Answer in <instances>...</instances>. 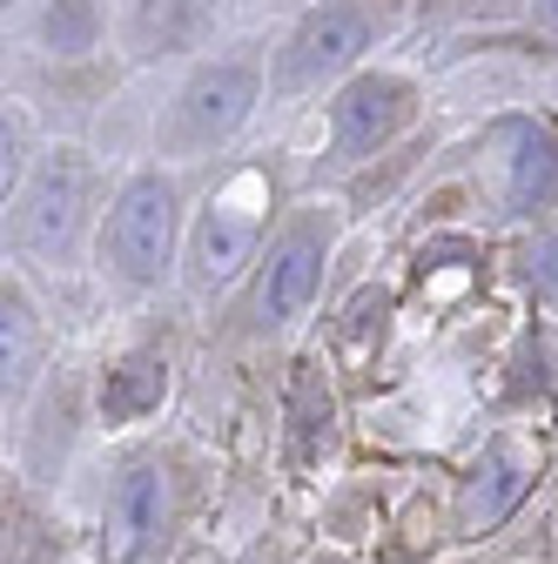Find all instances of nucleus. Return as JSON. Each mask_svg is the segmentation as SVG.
<instances>
[{"label": "nucleus", "instance_id": "1", "mask_svg": "<svg viewBox=\"0 0 558 564\" xmlns=\"http://www.w3.org/2000/svg\"><path fill=\"white\" fill-rule=\"evenodd\" d=\"M269 223V175L262 169H236L216 195H208L202 223H195V242H189V262L202 282H229L249 256H256V236Z\"/></svg>", "mask_w": 558, "mask_h": 564}, {"label": "nucleus", "instance_id": "2", "mask_svg": "<svg viewBox=\"0 0 558 564\" xmlns=\"http://www.w3.org/2000/svg\"><path fill=\"white\" fill-rule=\"evenodd\" d=\"M108 249H115V269L135 275V282H155L169 269V249H175V188L162 175H135L115 202V223H108Z\"/></svg>", "mask_w": 558, "mask_h": 564}, {"label": "nucleus", "instance_id": "3", "mask_svg": "<svg viewBox=\"0 0 558 564\" xmlns=\"http://www.w3.org/2000/svg\"><path fill=\"white\" fill-rule=\"evenodd\" d=\"M162 524H169V477L162 464H128L108 518H101V557L108 564H149L162 551Z\"/></svg>", "mask_w": 558, "mask_h": 564}, {"label": "nucleus", "instance_id": "4", "mask_svg": "<svg viewBox=\"0 0 558 564\" xmlns=\"http://www.w3.org/2000/svg\"><path fill=\"white\" fill-rule=\"evenodd\" d=\"M256 108V67L243 61H216L182 88V108H175V141L182 149H216L229 141Z\"/></svg>", "mask_w": 558, "mask_h": 564}, {"label": "nucleus", "instance_id": "5", "mask_svg": "<svg viewBox=\"0 0 558 564\" xmlns=\"http://www.w3.org/2000/svg\"><path fill=\"white\" fill-rule=\"evenodd\" d=\"M82 208H88V162L82 149H54L34 175V195H28V216H21V236L34 256H67L82 229Z\"/></svg>", "mask_w": 558, "mask_h": 564}, {"label": "nucleus", "instance_id": "6", "mask_svg": "<svg viewBox=\"0 0 558 564\" xmlns=\"http://www.w3.org/2000/svg\"><path fill=\"white\" fill-rule=\"evenodd\" d=\"M404 121H410V82H397V75H364V82H351V88L336 95V108H330L336 155H343V162L377 155Z\"/></svg>", "mask_w": 558, "mask_h": 564}, {"label": "nucleus", "instance_id": "7", "mask_svg": "<svg viewBox=\"0 0 558 564\" xmlns=\"http://www.w3.org/2000/svg\"><path fill=\"white\" fill-rule=\"evenodd\" d=\"M371 47V14L357 8V0H330V8H316L297 41H290V75L310 82V75H336L343 61H357Z\"/></svg>", "mask_w": 558, "mask_h": 564}, {"label": "nucleus", "instance_id": "8", "mask_svg": "<svg viewBox=\"0 0 558 564\" xmlns=\"http://www.w3.org/2000/svg\"><path fill=\"white\" fill-rule=\"evenodd\" d=\"M316 275H323V236L316 229H297L283 249L269 256V275H262V290H256L262 323H290L316 296Z\"/></svg>", "mask_w": 558, "mask_h": 564}, {"label": "nucleus", "instance_id": "9", "mask_svg": "<svg viewBox=\"0 0 558 564\" xmlns=\"http://www.w3.org/2000/svg\"><path fill=\"white\" fill-rule=\"evenodd\" d=\"M41 364V323L14 282H0V397H21Z\"/></svg>", "mask_w": 558, "mask_h": 564}, {"label": "nucleus", "instance_id": "10", "mask_svg": "<svg viewBox=\"0 0 558 564\" xmlns=\"http://www.w3.org/2000/svg\"><path fill=\"white\" fill-rule=\"evenodd\" d=\"M162 397H169V364L162 357H128L101 377V416L108 423L149 416V410H162Z\"/></svg>", "mask_w": 558, "mask_h": 564}, {"label": "nucleus", "instance_id": "11", "mask_svg": "<svg viewBox=\"0 0 558 564\" xmlns=\"http://www.w3.org/2000/svg\"><path fill=\"white\" fill-rule=\"evenodd\" d=\"M551 195H558V141L545 128H525L512 155V208H545Z\"/></svg>", "mask_w": 558, "mask_h": 564}, {"label": "nucleus", "instance_id": "12", "mask_svg": "<svg viewBox=\"0 0 558 564\" xmlns=\"http://www.w3.org/2000/svg\"><path fill=\"white\" fill-rule=\"evenodd\" d=\"M41 34L54 54H88L95 47V0H54Z\"/></svg>", "mask_w": 558, "mask_h": 564}, {"label": "nucleus", "instance_id": "13", "mask_svg": "<svg viewBox=\"0 0 558 564\" xmlns=\"http://www.w3.org/2000/svg\"><path fill=\"white\" fill-rule=\"evenodd\" d=\"M21 175H28V134H21L14 115H0V208L21 188Z\"/></svg>", "mask_w": 558, "mask_h": 564}, {"label": "nucleus", "instance_id": "14", "mask_svg": "<svg viewBox=\"0 0 558 564\" xmlns=\"http://www.w3.org/2000/svg\"><path fill=\"white\" fill-rule=\"evenodd\" d=\"M182 8H189V0H142V14H135V34H142V47L182 41Z\"/></svg>", "mask_w": 558, "mask_h": 564}, {"label": "nucleus", "instance_id": "15", "mask_svg": "<svg viewBox=\"0 0 558 564\" xmlns=\"http://www.w3.org/2000/svg\"><path fill=\"white\" fill-rule=\"evenodd\" d=\"M532 8H538V21H545V28H558V0H532Z\"/></svg>", "mask_w": 558, "mask_h": 564}, {"label": "nucleus", "instance_id": "16", "mask_svg": "<svg viewBox=\"0 0 558 564\" xmlns=\"http://www.w3.org/2000/svg\"><path fill=\"white\" fill-rule=\"evenodd\" d=\"M189 564H216V557H189Z\"/></svg>", "mask_w": 558, "mask_h": 564}, {"label": "nucleus", "instance_id": "17", "mask_svg": "<svg viewBox=\"0 0 558 564\" xmlns=\"http://www.w3.org/2000/svg\"><path fill=\"white\" fill-rule=\"evenodd\" d=\"M8 8H14V0H0V14H8Z\"/></svg>", "mask_w": 558, "mask_h": 564}]
</instances>
